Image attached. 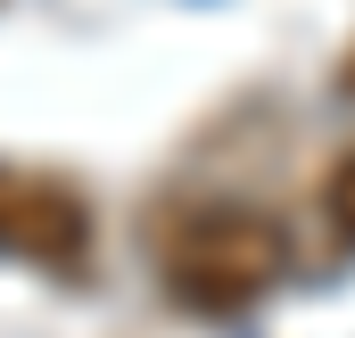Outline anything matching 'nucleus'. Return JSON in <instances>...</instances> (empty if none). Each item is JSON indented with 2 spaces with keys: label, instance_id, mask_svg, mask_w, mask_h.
<instances>
[{
  "label": "nucleus",
  "instance_id": "f257e3e1",
  "mask_svg": "<svg viewBox=\"0 0 355 338\" xmlns=\"http://www.w3.org/2000/svg\"><path fill=\"white\" fill-rule=\"evenodd\" d=\"M157 272H166V297L190 314H240L289 272V231H281V215L248 206V198H207L166 223Z\"/></svg>",
  "mask_w": 355,
  "mask_h": 338
},
{
  "label": "nucleus",
  "instance_id": "f03ea898",
  "mask_svg": "<svg viewBox=\"0 0 355 338\" xmlns=\"http://www.w3.org/2000/svg\"><path fill=\"white\" fill-rule=\"evenodd\" d=\"M0 256L33 264V272H83L91 264V198L58 173L0 166Z\"/></svg>",
  "mask_w": 355,
  "mask_h": 338
},
{
  "label": "nucleus",
  "instance_id": "7ed1b4c3",
  "mask_svg": "<svg viewBox=\"0 0 355 338\" xmlns=\"http://www.w3.org/2000/svg\"><path fill=\"white\" fill-rule=\"evenodd\" d=\"M322 223H331L339 240H355V149L322 173Z\"/></svg>",
  "mask_w": 355,
  "mask_h": 338
},
{
  "label": "nucleus",
  "instance_id": "20e7f679",
  "mask_svg": "<svg viewBox=\"0 0 355 338\" xmlns=\"http://www.w3.org/2000/svg\"><path fill=\"white\" fill-rule=\"evenodd\" d=\"M347 83H355V58H347Z\"/></svg>",
  "mask_w": 355,
  "mask_h": 338
}]
</instances>
